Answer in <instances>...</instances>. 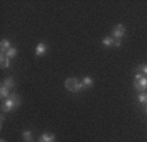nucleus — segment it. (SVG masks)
<instances>
[{
  "label": "nucleus",
  "instance_id": "obj_4",
  "mask_svg": "<svg viewBox=\"0 0 147 142\" xmlns=\"http://www.w3.org/2000/svg\"><path fill=\"white\" fill-rule=\"evenodd\" d=\"M134 88L139 92H143L144 90H147V76H143L139 80H134Z\"/></svg>",
  "mask_w": 147,
  "mask_h": 142
},
{
  "label": "nucleus",
  "instance_id": "obj_1",
  "mask_svg": "<svg viewBox=\"0 0 147 142\" xmlns=\"http://www.w3.org/2000/svg\"><path fill=\"white\" fill-rule=\"evenodd\" d=\"M20 104H21L20 96H18L17 93H12L8 99H5L3 101V104H1V109H3L4 113H5V112H12L15 108L20 107Z\"/></svg>",
  "mask_w": 147,
  "mask_h": 142
},
{
  "label": "nucleus",
  "instance_id": "obj_10",
  "mask_svg": "<svg viewBox=\"0 0 147 142\" xmlns=\"http://www.w3.org/2000/svg\"><path fill=\"white\" fill-rule=\"evenodd\" d=\"M9 61H11V59H9L8 57L5 55V54L0 53V63H1V67L8 68L9 67Z\"/></svg>",
  "mask_w": 147,
  "mask_h": 142
},
{
  "label": "nucleus",
  "instance_id": "obj_17",
  "mask_svg": "<svg viewBox=\"0 0 147 142\" xmlns=\"http://www.w3.org/2000/svg\"><path fill=\"white\" fill-rule=\"evenodd\" d=\"M0 121H1V122H0V125L3 126V122H4V121H5V114H4V112H3V113H1V116H0Z\"/></svg>",
  "mask_w": 147,
  "mask_h": 142
},
{
  "label": "nucleus",
  "instance_id": "obj_15",
  "mask_svg": "<svg viewBox=\"0 0 147 142\" xmlns=\"http://www.w3.org/2000/svg\"><path fill=\"white\" fill-rule=\"evenodd\" d=\"M134 71H135V72H142L144 76H147V63H146V65H142V66H138V67H135Z\"/></svg>",
  "mask_w": 147,
  "mask_h": 142
},
{
  "label": "nucleus",
  "instance_id": "obj_7",
  "mask_svg": "<svg viewBox=\"0 0 147 142\" xmlns=\"http://www.w3.org/2000/svg\"><path fill=\"white\" fill-rule=\"evenodd\" d=\"M11 47H12V45H11V42L8 40H1V42H0V51L3 54H5Z\"/></svg>",
  "mask_w": 147,
  "mask_h": 142
},
{
  "label": "nucleus",
  "instance_id": "obj_3",
  "mask_svg": "<svg viewBox=\"0 0 147 142\" xmlns=\"http://www.w3.org/2000/svg\"><path fill=\"white\" fill-rule=\"evenodd\" d=\"M125 32H126L125 26H123L122 24H118V25H116L113 28V30H112V37L116 38V40H121V38L123 37Z\"/></svg>",
  "mask_w": 147,
  "mask_h": 142
},
{
  "label": "nucleus",
  "instance_id": "obj_6",
  "mask_svg": "<svg viewBox=\"0 0 147 142\" xmlns=\"http://www.w3.org/2000/svg\"><path fill=\"white\" fill-rule=\"evenodd\" d=\"M38 142H55V136L54 134H49V133H43L40 137Z\"/></svg>",
  "mask_w": 147,
  "mask_h": 142
},
{
  "label": "nucleus",
  "instance_id": "obj_16",
  "mask_svg": "<svg viewBox=\"0 0 147 142\" xmlns=\"http://www.w3.org/2000/svg\"><path fill=\"white\" fill-rule=\"evenodd\" d=\"M138 100H139V103H142V104H147V93L141 92L139 96H138Z\"/></svg>",
  "mask_w": 147,
  "mask_h": 142
},
{
  "label": "nucleus",
  "instance_id": "obj_12",
  "mask_svg": "<svg viewBox=\"0 0 147 142\" xmlns=\"http://www.w3.org/2000/svg\"><path fill=\"white\" fill-rule=\"evenodd\" d=\"M0 96H1V97H3V99H8L9 96V88H7L5 86H3V84H1V87H0Z\"/></svg>",
  "mask_w": 147,
  "mask_h": 142
},
{
  "label": "nucleus",
  "instance_id": "obj_11",
  "mask_svg": "<svg viewBox=\"0 0 147 142\" xmlns=\"http://www.w3.org/2000/svg\"><path fill=\"white\" fill-rule=\"evenodd\" d=\"M3 86H5L7 88H9V90H11V88H13V87L16 86L15 79H13V78H11V76L5 78V79L3 80Z\"/></svg>",
  "mask_w": 147,
  "mask_h": 142
},
{
  "label": "nucleus",
  "instance_id": "obj_14",
  "mask_svg": "<svg viewBox=\"0 0 147 142\" xmlns=\"http://www.w3.org/2000/svg\"><path fill=\"white\" fill-rule=\"evenodd\" d=\"M83 86L84 87H91L92 84H93V79H92L91 76H84L83 78V80H82Z\"/></svg>",
  "mask_w": 147,
  "mask_h": 142
},
{
  "label": "nucleus",
  "instance_id": "obj_19",
  "mask_svg": "<svg viewBox=\"0 0 147 142\" xmlns=\"http://www.w3.org/2000/svg\"><path fill=\"white\" fill-rule=\"evenodd\" d=\"M0 142H7V141H5L4 138H1V139H0Z\"/></svg>",
  "mask_w": 147,
  "mask_h": 142
},
{
  "label": "nucleus",
  "instance_id": "obj_8",
  "mask_svg": "<svg viewBox=\"0 0 147 142\" xmlns=\"http://www.w3.org/2000/svg\"><path fill=\"white\" fill-rule=\"evenodd\" d=\"M21 136H22V139H24L25 142H33V133H32L29 129L22 130Z\"/></svg>",
  "mask_w": 147,
  "mask_h": 142
},
{
  "label": "nucleus",
  "instance_id": "obj_13",
  "mask_svg": "<svg viewBox=\"0 0 147 142\" xmlns=\"http://www.w3.org/2000/svg\"><path fill=\"white\" fill-rule=\"evenodd\" d=\"M5 55L8 57L9 59H13L16 55H17V49H16V47H11V49L5 53Z\"/></svg>",
  "mask_w": 147,
  "mask_h": 142
},
{
  "label": "nucleus",
  "instance_id": "obj_5",
  "mask_svg": "<svg viewBox=\"0 0 147 142\" xmlns=\"http://www.w3.org/2000/svg\"><path fill=\"white\" fill-rule=\"evenodd\" d=\"M46 51H47V45L45 42H40L38 45L36 46V55L37 57H41V55H45Z\"/></svg>",
  "mask_w": 147,
  "mask_h": 142
},
{
  "label": "nucleus",
  "instance_id": "obj_18",
  "mask_svg": "<svg viewBox=\"0 0 147 142\" xmlns=\"http://www.w3.org/2000/svg\"><path fill=\"white\" fill-rule=\"evenodd\" d=\"M119 46H121V41L116 40V42H114V47H119Z\"/></svg>",
  "mask_w": 147,
  "mask_h": 142
},
{
  "label": "nucleus",
  "instance_id": "obj_20",
  "mask_svg": "<svg viewBox=\"0 0 147 142\" xmlns=\"http://www.w3.org/2000/svg\"><path fill=\"white\" fill-rule=\"evenodd\" d=\"M146 113H147V107H146Z\"/></svg>",
  "mask_w": 147,
  "mask_h": 142
},
{
  "label": "nucleus",
  "instance_id": "obj_9",
  "mask_svg": "<svg viewBox=\"0 0 147 142\" xmlns=\"http://www.w3.org/2000/svg\"><path fill=\"white\" fill-rule=\"evenodd\" d=\"M102 45H104L105 47H112V46H114V42H116V40H114L113 37H109V36H107V37H104L102 38Z\"/></svg>",
  "mask_w": 147,
  "mask_h": 142
},
{
  "label": "nucleus",
  "instance_id": "obj_2",
  "mask_svg": "<svg viewBox=\"0 0 147 142\" xmlns=\"http://www.w3.org/2000/svg\"><path fill=\"white\" fill-rule=\"evenodd\" d=\"M64 87H66L70 92H80V91L84 88L83 83L79 79H76V78H68V79H66Z\"/></svg>",
  "mask_w": 147,
  "mask_h": 142
}]
</instances>
